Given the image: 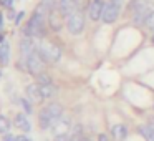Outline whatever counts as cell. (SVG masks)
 <instances>
[{
    "instance_id": "cell-1",
    "label": "cell",
    "mask_w": 154,
    "mask_h": 141,
    "mask_svg": "<svg viewBox=\"0 0 154 141\" xmlns=\"http://www.w3.org/2000/svg\"><path fill=\"white\" fill-rule=\"evenodd\" d=\"M48 12L45 10L42 5H38L37 8H35V12L32 14L30 20H28V24L25 25L23 28V33L27 35V37H43L45 33V18L48 17Z\"/></svg>"
},
{
    "instance_id": "cell-2",
    "label": "cell",
    "mask_w": 154,
    "mask_h": 141,
    "mask_svg": "<svg viewBox=\"0 0 154 141\" xmlns=\"http://www.w3.org/2000/svg\"><path fill=\"white\" fill-rule=\"evenodd\" d=\"M61 118H63V108H61V105L50 103L45 108H42L38 121H40V126L43 128V130H50V128H53Z\"/></svg>"
},
{
    "instance_id": "cell-3",
    "label": "cell",
    "mask_w": 154,
    "mask_h": 141,
    "mask_svg": "<svg viewBox=\"0 0 154 141\" xmlns=\"http://www.w3.org/2000/svg\"><path fill=\"white\" fill-rule=\"evenodd\" d=\"M37 50H38V53H40V57L43 58V61H48V63H57L61 58L60 47L51 43V42H48V40H42Z\"/></svg>"
},
{
    "instance_id": "cell-4",
    "label": "cell",
    "mask_w": 154,
    "mask_h": 141,
    "mask_svg": "<svg viewBox=\"0 0 154 141\" xmlns=\"http://www.w3.org/2000/svg\"><path fill=\"white\" fill-rule=\"evenodd\" d=\"M104 10H103V17L101 20L104 24H114L119 17L121 12V0H104Z\"/></svg>"
},
{
    "instance_id": "cell-5",
    "label": "cell",
    "mask_w": 154,
    "mask_h": 141,
    "mask_svg": "<svg viewBox=\"0 0 154 141\" xmlns=\"http://www.w3.org/2000/svg\"><path fill=\"white\" fill-rule=\"evenodd\" d=\"M66 28L71 35H80L85 28V17L80 10L75 12L73 15L66 17Z\"/></svg>"
},
{
    "instance_id": "cell-6",
    "label": "cell",
    "mask_w": 154,
    "mask_h": 141,
    "mask_svg": "<svg viewBox=\"0 0 154 141\" xmlns=\"http://www.w3.org/2000/svg\"><path fill=\"white\" fill-rule=\"evenodd\" d=\"M23 67H27V70L30 71L32 75H35V77H38V75L42 73V70H43V58L40 57L38 50H35L33 53L28 55V58L25 60Z\"/></svg>"
},
{
    "instance_id": "cell-7",
    "label": "cell",
    "mask_w": 154,
    "mask_h": 141,
    "mask_svg": "<svg viewBox=\"0 0 154 141\" xmlns=\"http://www.w3.org/2000/svg\"><path fill=\"white\" fill-rule=\"evenodd\" d=\"M58 10L63 17H70L78 12V0H58Z\"/></svg>"
},
{
    "instance_id": "cell-8",
    "label": "cell",
    "mask_w": 154,
    "mask_h": 141,
    "mask_svg": "<svg viewBox=\"0 0 154 141\" xmlns=\"http://www.w3.org/2000/svg\"><path fill=\"white\" fill-rule=\"evenodd\" d=\"M104 0H93L90 4V18L91 20H100L103 17V10H104Z\"/></svg>"
},
{
    "instance_id": "cell-9",
    "label": "cell",
    "mask_w": 154,
    "mask_h": 141,
    "mask_svg": "<svg viewBox=\"0 0 154 141\" xmlns=\"http://www.w3.org/2000/svg\"><path fill=\"white\" fill-rule=\"evenodd\" d=\"M37 50L33 45V40H32L30 37L23 38V40L20 42V53H22V63H25V60L28 58V55L33 53V52Z\"/></svg>"
},
{
    "instance_id": "cell-10",
    "label": "cell",
    "mask_w": 154,
    "mask_h": 141,
    "mask_svg": "<svg viewBox=\"0 0 154 141\" xmlns=\"http://www.w3.org/2000/svg\"><path fill=\"white\" fill-rule=\"evenodd\" d=\"M25 93H27L28 100L33 101V103H38V101L43 100L42 91H40V85H28V86L25 88Z\"/></svg>"
},
{
    "instance_id": "cell-11",
    "label": "cell",
    "mask_w": 154,
    "mask_h": 141,
    "mask_svg": "<svg viewBox=\"0 0 154 141\" xmlns=\"http://www.w3.org/2000/svg\"><path fill=\"white\" fill-rule=\"evenodd\" d=\"M61 17L63 15L60 14V10H53V12H50V15H48V24H50V27H51V30L53 32H60L61 30Z\"/></svg>"
},
{
    "instance_id": "cell-12",
    "label": "cell",
    "mask_w": 154,
    "mask_h": 141,
    "mask_svg": "<svg viewBox=\"0 0 154 141\" xmlns=\"http://www.w3.org/2000/svg\"><path fill=\"white\" fill-rule=\"evenodd\" d=\"M15 124H17L18 128H20L22 131H30L32 130V124H30V121H28V118L25 116L23 113H18L17 116H15Z\"/></svg>"
},
{
    "instance_id": "cell-13",
    "label": "cell",
    "mask_w": 154,
    "mask_h": 141,
    "mask_svg": "<svg viewBox=\"0 0 154 141\" xmlns=\"http://www.w3.org/2000/svg\"><path fill=\"white\" fill-rule=\"evenodd\" d=\"M8 61H10V45L8 42H4L0 47V63L8 65Z\"/></svg>"
},
{
    "instance_id": "cell-14",
    "label": "cell",
    "mask_w": 154,
    "mask_h": 141,
    "mask_svg": "<svg viewBox=\"0 0 154 141\" xmlns=\"http://www.w3.org/2000/svg\"><path fill=\"white\" fill-rule=\"evenodd\" d=\"M146 2H144V0H131L129 2V5H128V12H129V14H137V12L141 10V8H144L146 7Z\"/></svg>"
},
{
    "instance_id": "cell-15",
    "label": "cell",
    "mask_w": 154,
    "mask_h": 141,
    "mask_svg": "<svg viewBox=\"0 0 154 141\" xmlns=\"http://www.w3.org/2000/svg\"><path fill=\"white\" fill-rule=\"evenodd\" d=\"M40 91H42V96H43V98H51V96L57 95L58 90L50 83V85H40Z\"/></svg>"
},
{
    "instance_id": "cell-16",
    "label": "cell",
    "mask_w": 154,
    "mask_h": 141,
    "mask_svg": "<svg viewBox=\"0 0 154 141\" xmlns=\"http://www.w3.org/2000/svg\"><path fill=\"white\" fill-rule=\"evenodd\" d=\"M128 134V128L124 126V124H116V126H113V136L116 138V139H124Z\"/></svg>"
},
{
    "instance_id": "cell-17",
    "label": "cell",
    "mask_w": 154,
    "mask_h": 141,
    "mask_svg": "<svg viewBox=\"0 0 154 141\" xmlns=\"http://www.w3.org/2000/svg\"><path fill=\"white\" fill-rule=\"evenodd\" d=\"M139 133L146 138V141H154V126H139Z\"/></svg>"
},
{
    "instance_id": "cell-18",
    "label": "cell",
    "mask_w": 154,
    "mask_h": 141,
    "mask_svg": "<svg viewBox=\"0 0 154 141\" xmlns=\"http://www.w3.org/2000/svg\"><path fill=\"white\" fill-rule=\"evenodd\" d=\"M42 7L45 8V10L50 14V12H53L55 10V5H57V0H42Z\"/></svg>"
},
{
    "instance_id": "cell-19",
    "label": "cell",
    "mask_w": 154,
    "mask_h": 141,
    "mask_svg": "<svg viewBox=\"0 0 154 141\" xmlns=\"http://www.w3.org/2000/svg\"><path fill=\"white\" fill-rule=\"evenodd\" d=\"M10 130V121L5 116H0V133H8Z\"/></svg>"
},
{
    "instance_id": "cell-20",
    "label": "cell",
    "mask_w": 154,
    "mask_h": 141,
    "mask_svg": "<svg viewBox=\"0 0 154 141\" xmlns=\"http://www.w3.org/2000/svg\"><path fill=\"white\" fill-rule=\"evenodd\" d=\"M37 80H38V85H50L51 83V78L48 77V75H45V73H40L37 77Z\"/></svg>"
},
{
    "instance_id": "cell-21",
    "label": "cell",
    "mask_w": 154,
    "mask_h": 141,
    "mask_svg": "<svg viewBox=\"0 0 154 141\" xmlns=\"http://www.w3.org/2000/svg\"><path fill=\"white\" fill-rule=\"evenodd\" d=\"M55 141H71V139H70V134L68 133H63V134H57Z\"/></svg>"
},
{
    "instance_id": "cell-22",
    "label": "cell",
    "mask_w": 154,
    "mask_h": 141,
    "mask_svg": "<svg viewBox=\"0 0 154 141\" xmlns=\"http://www.w3.org/2000/svg\"><path fill=\"white\" fill-rule=\"evenodd\" d=\"M20 105L25 108V111H27V113H30V111H32V105L28 103V100H20Z\"/></svg>"
},
{
    "instance_id": "cell-23",
    "label": "cell",
    "mask_w": 154,
    "mask_h": 141,
    "mask_svg": "<svg viewBox=\"0 0 154 141\" xmlns=\"http://www.w3.org/2000/svg\"><path fill=\"white\" fill-rule=\"evenodd\" d=\"M0 4L4 5V7H12L14 5V0H0Z\"/></svg>"
},
{
    "instance_id": "cell-24",
    "label": "cell",
    "mask_w": 154,
    "mask_h": 141,
    "mask_svg": "<svg viewBox=\"0 0 154 141\" xmlns=\"http://www.w3.org/2000/svg\"><path fill=\"white\" fill-rule=\"evenodd\" d=\"M23 15H25V12H18V15L15 17V24H20V20L23 18Z\"/></svg>"
},
{
    "instance_id": "cell-25",
    "label": "cell",
    "mask_w": 154,
    "mask_h": 141,
    "mask_svg": "<svg viewBox=\"0 0 154 141\" xmlns=\"http://www.w3.org/2000/svg\"><path fill=\"white\" fill-rule=\"evenodd\" d=\"M15 139H17V138H14L12 134H8V133L4 136V141H15Z\"/></svg>"
},
{
    "instance_id": "cell-26",
    "label": "cell",
    "mask_w": 154,
    "mask_h": 141,
    "mask_svg": "<svg viewBox=\"0 0 154 141\" xmlns=\"http://www.w3.org/2000/svg\"><path fill=\"white\" fill-rule=\"evenodd\" d=\"M98 141H108V136L106 134H100V136H98Z\"/></svg>"
},
{
    "instance_id": "cell-27",
    "label": "cell",
    "mask_w": 154,
    "mask_h": 141,
    "mask_svg": "<svg viewBox=\"0 0 154 141\" xmlns=\"http://www.w3.org/2000/svg\"><path fill=\"white\" fill-rule=\"evenodd\" d=\"M15 141H30V139H28V138H25V136H18Z\"/></svg>"
},
{
    "instance_id": "cell-28",
    "label": "cell",
    "mask_w": 154,
    "mask_h": 141,
    "mask_svg": "<svg viewBox=\"0 0 154 141\" xmlns=\"http://www.w3.org/2000/svg\"><path fill=\"white\" fill-rule=\"evenodd\" d=\"M4 42H5V38H4V33L0 32V43H4Z\"/></svg>"
},
{
    "instance_id": "cell-29",
    "label": "cell",
    "mask_w": 154,
    "mask_h": 141,
    "mask_svg": "<svg viewBox=\"0 0 154 141\" xmlns=\"http://www.w3.org/2000/svg\"><path fill=\"white\" fill-rule=\"evenodd\" d=\"M80 141H91V139H90V138H81Z\"/></svg>"
},
{
    "instance_id": "cell-30",
    "label": "cell",
    "mask_w": 154,
    "mask_h": 141,
    "mask_svg": "<svg viewBox=\"0 0 154 141\" xmlns=\"http://www.w3.org/2000/svg\"><path fill=\"white\" fill-rule=\"evenodd\" d=\"M0 27H2V15H0Z\"/></svg>"
},
{
    "instance_id": "cell-31",
    "label": "cell",
    "mask_w": 154,
    "mask_h": 141,
    "mask_svg": "<svg viewBox=\"0 0 154 141\" xmlns=\"http://www.w3.org/2000/svg\"><path fill=\"white\" fill-rule=\"evenodd\" d=\"M152 42H154V37H152Z\"/></svg>"
},
{
    "instance_id": "cell-32",
    "label": "cell",
    "mask_w": 154,
    "mask_h": 141,
    "mask_svg": "<svg viewBox=\"0 0 154 141\" xmlns=\"http://www.w3.org/2000/svg\"><path fill=\"white\" fill-rule=\"evenodd\" d=\"M0 77H2V73H0Z\"/></svg>"
}]
</instances>
